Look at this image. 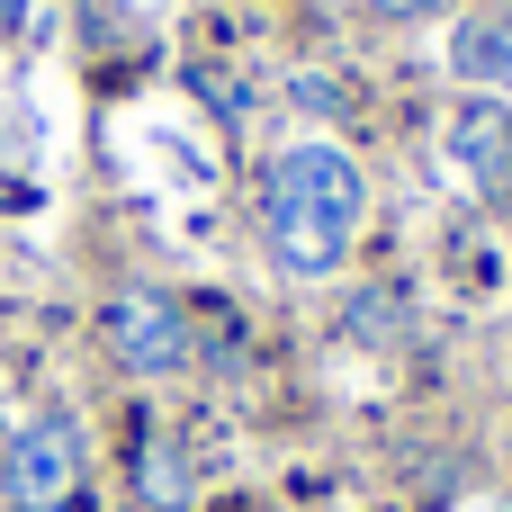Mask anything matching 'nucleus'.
Instances as JSON below:
<instances>
[{"label": "nucleus", "mask_w": 512, "mask_h": 512, "mask_svg": "<svg viewBox=\"0 0 512 512\" xmlns=\"http://www.w3.org/2000/svg\"><path fill=\"white\" fill-rule=\"evenodd\" d=\"M369 216V171L342 144H288L261 180V243L288 279H333L360 243Z\"/></svg>", "instance_id": "obj_1"}, {"label": "nucleus", "mask_w": 512, "mask_h": 512, "mask_svg": "<svg viewBox=\"0 0 512 512\" xmlns=\"http://www.w3.org/2000/svg\"><path fill=\"white\" fill-rule=\"evenodd\" d=\"M90 495V441L72 414H36L0 441V504L9 512H72Z\"/></svg>", "instance_id": "obj_2"}, {"label": "nucleus", "mask_w": 512, "mask_h": 512, "mask_svg": "<svg viewBox=\"0 0 512 512\" xmlns=\"http://www.w3.org/2000/svg\"><path fill=\"white\" fill-rule=\"evenodd\" d=\"M99 342L117 351V369L126 378H180L189 369V306L171 297V288H153V279H135V288H117L108 306H99Z\"/></svg>", "instance_id": "obj_3"}, {"label": "nucleus", "mask_w": 512, "mask_h": 512, "mask_svg": "<svg viewBox=\"0 0 512 512\" xmlns=\"http://www.w3.org/2000/svg\"><path fill=\"white\" fill-rule=\"evenodd\" d=\"M450 162L477 180V189H504L512 180V108L504 99H468L450 117Z\"/></svg>", "instance_id": "obj_4"}, {"label": "nucleus", "mask_w": 512, "mask_h": 512, "mask_svg": "<svg viewBox=\"0 0 512 512\" xmlns=\"http://www.w3.org/2000/svg\"><path fill=\"white\" fill-rule=\"evenodd\" d=\"M450 72L477 81V99L512 108V18H459L450 27Z\"/></svg>", "instance_id": "obj_5"}, {"label": "nucleus", "mask_w": 512, "mask_h": 512, "mask_svg": "<svg viewBox=\"0 0 512 512\" xmlns=\"http://www.w3.org/2000/svg\"><path fill=\"white\" fill-rule=\"evenodd\" d=\"M135 486H144V504H153V512L189 504V459H180L171 432H144V441H135Z\"/></svg>", "instance_id": "obj_6"}, {"label": "nucleus", "mask_w": 512, "mask_h": 512, "mask_svg": "<svg viewBox=\"0 0 512 512\" xmlns=\"http://www.w3.org/2000/svg\"><path fill=\"white\" fill-rule=\"evenodd\" d=\"M342 324H351V333H396V306H387V297H351Z\"/></svg>", "instance_id": "obj_7"}, {"label": "nucleus", "mask_w": 512, "mask_h": 512, "mask_svg": "<svg viewBox=\"0 0 512 512\" xmlns=\"http://www.w3.org/2000/svg\"><path fill=\"white\" fill-rule=\"evenodd\" d=\"M369 9H378V18H432L441 0H369Z\"/></svg>", "instance_id": "obj_8"}]
</instances>
